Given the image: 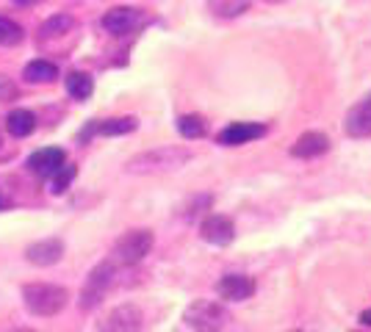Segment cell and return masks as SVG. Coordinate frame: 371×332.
<instances>
[{"label":"cell","mask_w":371,"mask_h":332,"mask_svg":"<svg viewBox=\"0 0 371 332\" xmlns=\"http://www.w3.org/2000/svg\"><path fill=\"white\" fill-rule=\"evenodd\" d=\"M200 238L205 244H214V247H228L236 238V225L225 214H211L200 225Z\"/></svg>","instance_id":"obj_7"},{"label":"cell","mask_w":371,"mask_h":332,"mask_svg":"<svg viewBox=\"0 0 371 332\" xmlns=\"http://www.w3.org/2000/svg\"><path fill=\"white\" fill-rule=\"evenodd\" d=\"M360 321H363L365 326H371V307H365V310L360 313Z\"/></svg>","instance_id":"obj_23"},{"label":"cell","mask_w":371,"mask_h":332,"mask_svg":"<svg viewBox=\"0 0 371 332\" xmlns=\"http://www.w3.org/2000/svg\"><path fill=\"white\" fill-rule=\"evenodd\" d=\"M64 160H67V155H64L61 147H45V149H37L28 158V169L39 178H50Z\"/></svg>","instance_id":"obj_12"},{"label":"cell","mask_w":371,"mask_h":332,"mask_svg":"<svg viewBox=\"0 0 371 332\" xmlns=\"http://www.w3.org/2000/svg\"><path fill=\"white\" fill-rule=\"evenodd\" d=\"M130 130H136V119L133 116H119V119H108V122L97 125V133H103V136H125Z\"/></svg>","instance_id":"obj_21"},{"label":"cell","mask_w":371,"mask_h":332,"mask_svg":"<svg viewBox=\"0 0 371 332\" xmlns=\"http://www.w3.org/2000/svg\"><path fill=\"white\" fill-rule=\"evenodd\" d=\"M23 28L14 23V20H9V17H0V45L3 48H14V45H20L23 42Z\"/></svg>","instance_id":"obj_22"},{"label":"cell","mask_w":371,"mask_h":332,"mask_svg":"<svg viewBox=\"0 0 371 332\" xmlns=\"http://www.w3.org/2000/svg\"><path fill=\"white\" fill-rule=\"evenodd\" d=\"M67 299H70V291L64 285H53V282L23 285V304L39 318H50L61 313L67 307Z\"/></svg>","instance_id":"obj_2"},{"label":"cell","mask_w":371,"mask_h":332,"mask_svg":"<svg viewBox=\"0 0 371 332\" xmlns=\"http://www.w3.org/2000/svg\"><path fill=\"white\" fill-rule=\"evenodd\" d=\"M217 293L225 302H247L255 293V280L247 274H225L217 282Z\"/></svg>","instance_id":"obj_8"},{"label":"cell","mask_w":371,"mask_h":332,"mask_svg":"<svg viewBox=\"0 0 371 332\" xmlns=\"http://www.w3.org/2000/svg\"><path fill=\"white\" fill-rule=\"evenodd\" d=\"M346 133L352 138H371V94L346 114Z\"/></svg>","instance_id":"obj_14"},{"label":"cell","mask_w":371,"mask_h":332,"mask_svg":"<svg viewBox=\"0 0 371 332\" xmlns=\"http://www.w3.org/2000/svg\"><path fill=\"white\" fill-rule=\"evenodd\" d=\"M12 332H34V329H28V326H20V329H12Z\"/></svg>","instance_id":"obj_24"},{"label":"cell","mask_w":371,"mask_h":332,"mask_svg":"<svg viewBox=\"0 0 371 332\" xmlns=\"http://www.w3.org/2000/svg\"><path fill=\"white\" fill-rule=\"evenodd\" d=\"M61 258H64V241L61 238H45V241H37L26 249V260L39 266V269L56 266Z\"/></svg>","instance_id":"obj_9"},{"label":"cell","mask_w":371,"mask_h":332,"mask_svg":"<svg viewBox=\"0 0 371 332\" xmlns=\"http://www.w3.org/2000/svg\"><path fill=\"white\" fill-rule=\"evenodd\" d=\"M177 130L183 138H200V136H205V122L197 114H186L177 119Z\"/></svg>","instance_id":"obj_20"},{"label":"cell","mask_w":371,"mask_h":332,"mask_svg":"<svg viewBox=\"0 0 371 332\" xmlns=\"http://www.w3.org/2000/svg\"><path fill=\"white\" fill-rule=\"evenodd\" d=\"M144 315L136 304H119L97 321V332H141Z\"/></svg>","instance_id":"obj_6"},{"label":"cell","mask_w":371,"mask_h":332,"mask_svg":"<svg viewBox=\"0 0 371 332\" xmlns=\"http://www.w3.org/2000/svg\"><path fill=\"white\" fill-rule=\"evenodd\" d=\"M152 244H155V238L150 230H128L117 238V244L111 249V260L117 266H136L150 255Z\"/></svg>","instance_id":"obj_4"},{"label":"cell","mask_w":371,"mask_h":332,"mask_svg":"<svg viewBox=\"0 0 371 332\" xmlns=\"http://www.w3.org/2000/svg\"><path fill=\"white\" fill-rule=\"evenodd\" d=\"M183 321L194 332H222L230 324V313L225 310V304L214 299H197L186 307Z\"/></svg>","instance_id":"obj_3"},{"label":"cell","mask_w":371,"mask_h":332,"mask_svg":"<svg viewBox=\"0 0 371 332\" xmlns=\"http://www.w3.org/2000/svg\"><path fill=\"white\" fill-rule=\"evenodd\" d=\"M186 160H192L189 149L180 147H158V149H147L141 155H133L128 160V172L130 175H155V172H172L177 166H183Z\"/></svg>","instance_id":"obj_1"},{"label":"cell","mask_w":371,"mask_h":332,"mask_svg":"<svg viewBox=\"0 0 371 332\" xmlns=\"http://www.w3.org/2000/svg\"><path fill=\"white\" fill-rule=\"evenodd\" d=\"M23 78L28 83H53L59 78V67L53 61H45V59H37L31 61L26 70H23Z\"/></svg>","instance_id":"obj_16"},{"label":"cell","mask_w":371,"mask_h":332,"mask_svg":"<svg viewBox=\"0 0 371 332\" xmlns=\"http://www.w3.org/2000/svg\"><path fill=\"white\" fill-rule=\"evenodd\" d=\"M114 282H117V263H114V260L97 263V266L89 271L86 282H83V291H81V310H94V307L106 299V293L114 288Z\"/></svg>","instance_id":"obj_5"},{"label":"cell","mask_w":371,"mask_h":332,"mask_svg":"<svg viewBox=\"0 0 371 332\" xmlns=\"http://www.w3.org/2000/svg\"><path fill=\"white\" fill-rule=\"evenodd\" d=\"M14 3H37V0H14Z\"/></svg>","instance_id":"obj_25"},{"label":"cell","mask_w":371,"mask_h":332,"mask_svg":"<svg viewBox=\"0 0 371 332\" xmlns=\"http://www.w3.org/2000/svg\"><path fill=\"white\" fill-rule=\"evenodd\" d=\"M75 175H78V166L64 160L59 169L50 175V191H53V194H64V191L70 189V183L75 180Z\"/></svg>","instance_id":"obj_19"},{"label":"cell","mask_w":371,"mask_h":332,"mask_svg":"<svg viewBox=\"0 0 371 332\" xmlns=\"http://www.w3.org/2000/svg\"><path fill=\"white\" fill-rule=\"evenodd\" d=\"M263 136H266V127L258 122H233L217 136V141L222 147H239V144H247V141L263 138Z\"/></svg>","instance_id":"obj_10"},{"label":"cell","mask_w":371,"mask_h":332,"mask_svg":"<svg viewBox=\"0 0 371 332\" xmlns=\"http://www.w3.org/2000/svg\"><path fill=\"white\" fill-rule=\"evenodd\" d=\"M327 149H330V138H327V133L308 130V133H302V136L294 141L291 155H294V158H302V160H310V158L324 155Z\"/></svg>","instance_id":"obj_13"},{"label":"cell","mask_w":371,"mask_h":332,"mask_svg":"<svg viewBox=\"0 0 371 332\" xmlns=\"http://www.w3.org/2000/svg\"><path fill=\"white\" fill-rule=\"evenodd\" d=\"M67 92L75 100H89L92 92H94V81L86 72H70L67 75Z\"/></svg>","instance_id":"obj_17"},{"label":"cell","mask_w":371,"mask_h":332,"mask_svg":"<svg viewBox=\"0 0 371 332\" xmlns=\"http://www.w3.org/2000/svg\"><path fill=\"white\" fill-rule=\"evenodd\" d=\"M263 3H283V0H263Z\"/></svg>","instance_id":"obj_26"},{"label":"cell","mask_w":371,"mask_h":332,"mask_svg":"<svg viewBox=\"0 0 371 332\" xmlns=\"http://www.w3.org/2000/svg\"><path fill=\"white\" fill-rule=\"evenodd\" d=\"M139 20H141V12H139V9H133V6H117V9L106 12V17H103V28H106L108 34L122 37V34L133 31V28L139 25Z\"/></svg>","instance_id":"obj_11"},{"label":"cell","mask_w":371,"mask_h":332,"mask_svg":"<svg viewBox=\"0 0 371 332\" xmlns=\"http://www.w3.org/2000/svg\"><path fill=\"white\" fill-rule=\"evenodd\" d=\"M72 28H75V20H72L70 14H53V17H48V20L42 23L39 34L48 37V39H53V37H64V34L72 31Z\"/></svg>","instance_id":"obj_18"},{"label":"cell","mask_w":371,"mask_h":332,"mask_svg":"<svg viewBox=\"0 0 371 332\" xmlns=\"http://www.w3.org/2000/svg\"><path fill=\"white\" fill-rule=\"evenodd\" d=\"M34 127H37V116H34L28 108H14V111L6 116V130H9L14 138L31 136Z\"/></svg>","instance_id":"obj_15"}]
</instances>
